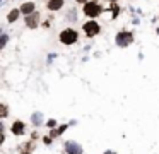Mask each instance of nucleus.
<instances>
[{
	"label": "nucleus",
	"instance_id": "obj_1",
	"mask_svg": "<svg viewBox=\"0 0 159 154\" xmlns=\"http://www.w3.org/2000/svg\"><path fill=\"white\" fill-rule=\"evenodd\" d=\"M58 38H60V43L62 45H74L79 40V33L75 29H72V28H67V29H63L60 33Z\"/></svg>",
	"mask_w": 159,
	"mask_h": 154
},
{
	"label": "nucleus",
	"instance_id": "obj_2",
	"mask_svg": "<svg viewBox=\"0 0 159 154\" xmlns=\"http://www.w3.org/2000/svg\"><path fill=\"white\" fill-rule=\"evenodd\" d=\"M103 12V7H101L99 4H98L96 0H91V2H87V4H84V14L87 15V17H98V15Z\"/></svg>",
	"mask_w": 159,
	"mask_h": 154
},
{
	"label": "nucleus",
	"instance_id": "obj_3",
	"mask_svg": "<svg viewBox=\"0 0 159 154\" xmlns=\"http://www.w3.org/2000/svg\"><path fill=\"white\" fill-rule=\"evenodd\" d=\"M132 41H133V34L130 33V31H120V33L116 34V45H118L120 48L128 46Z\"/></svg>",
	"mask_w": 159,
	"mask_h": 154
},
{
	"label": "nucleus",
	"instance_id": "obj_4",
	"mask_svg": "<svg viewBox=\"0 0 159 154\" xmlns=\"http://www.w3.org/2000/svg\"><path fill=\"white\" fill-rule=\"evenodd\" d=\"M82 29H84V33L87 34L89 38H93L101 31V28H99V24H98L96 21H87L84 26H82Z\"/></svg>",
	"mask_w": 159,
	"mask_h": 154
},
{
	"label": "nucleus",
	"instance_id": "obj_5",
	"mask_svg": "<svg viewBox=\"0 0 159 154\" xmlns=\"http://www.w3.org/2000/svg\"><path fill=\"white\" fill-rule=\"evenodd\" d=\"M65 151H67V154H84L82 146L77 144L75 140H67L65 142Z\"/></svg>",
	"mask_w": 159,
	"mask_h": 154
},
{
	"label": "nucleus",
	"instance_id": "obj_6",
	"mask_svg": "<svg viewBox=\"0 0 159 154\" xmlns=\"http://www.w3.org/2000/svg\"><path fill=\"white\" fill-rule=\"evenodd\" d=\"M24 22H26V26L29 28V29H36V28H38V24H40V12H36V11H34L33 14L26 15Z\"/></svg>",
	"mask_w": 159,
	"mask_h": 154
},
{
	"label": "nucleus",
	"instance_id": "obj_7",
	"mask_svg": "<svg viewBox=\"0 0 159 154\" xmlns=\"http://www.w3.org/2000/svg\"><path fill=\"white\" fill-rule=\"evenodd\" d=\"M24 122H21V120H15L14 123H12V127H10V130H12V134L14 135H22L24 134Z\"/></svg>",
	"mask_w": 159,
	"mask_h": 154
},
{
	"label": "nucleus",
	"instance_id": "obj_8",
	"mask_svg": "<svg viewBox=\"0 0 159 154\" xmlns=\"http://www.w3.org/2000/svg\"><path fill=\"white\" fill-rule=\"evenodd\" d=\"M34 7H36V5H34V2H24V4H22L19 9H21V12L24 15H29V14H33V12H34Z\"/></svg>",
	"mask_w": 159,
	"mask_h": 154
},
{
	"label": "nucleus",
	"instance_id": "obj_9",
	"mask_svg": "<svg viewBox=\"0 0 159 154\" xmlns=\"http://www.w3.org/2000/svg\"><path fill=\"white\" fill-rule=\"evenodd\" d=\"M46 7H48V11H60L63 7V0H48Z\"/></svg>",
	"mask_w": 159,
	"mask_h": 154
},
{
	"label": "nucleus",
	"instance_id": "obj_10",
	"mask_svg": "<svg viewBox=\"0 0 159 154\" xmlns=\"http://www.w3.org/2000/svg\"><path fill=\"white\" fill-rule=\"evenodd\" d=\"M21 14H22V12H21V9H12V11L9 12V15H7L9 24H14V22L19 19V15H21Z\"/></svg>",
	"mask_w": 159,
	"mask_h": 154
},
{
	"label": "nucleus",
	"instance_id": "obj_11",
	"mask_svg": "<svg viewBox=\"0 0 159 154\" xmlns=\"http://www.w3.org/2000/svg\"><path fill=\"white\" fill-rule=\"evenodd\" d=\"M65 130H67V125H60L58 128H55V130H52V132H50V135H52V137H58V135H62Z\"/></svg>",
	"mask_w": 159,
	"mask_h": 154
},
{
	"label": "nucleus",
	"instance_id": "obj_12",
	"mask_svg": "<svg viewBox=\"0 0 159 154\" xmlns=\"http://www.w3.org/2000/svg\"><path fill=\"white\" fill-rule=\"evenodd\" d=\"M41 120H43V115L41 113H34L33 115V125H40Z\"/></svg>",
	"mask_w": 159,
	"mask_h": 154
},
{
	"label": "nucleus",
	"instance_id": "obj_13",
	"mask_svg": "<svg viewBox=\"0 0 159 154\" xmlns=\"http://www.w3.org/2000/svg\"><path fill=\"white\" fill-rule=\"evenodd\" d=\"M22 147H24V149L21 151V154H29V152H31V149H33V144H31V142H26Z\"/></svg>",
	"mask_w": 159,
	"mask_h": 154
},
{
	"label": "nucleus",
	"instance_id": "obj_14",
	"mask_svg": "<svg viewBox=\"0 0 159 154\" xmlns=\"http://www.w3.org/2000/svg\"><path fill=\"white\" fill-rule=\"evenodd\" d=\"M111 11H113V17H116V15H118V12H120V7L116 4H113V5H111Z\"/></svg>",
	"mask_w": 159,
	"mask_h": 154
},
{
	"label": "nucleus",
	"instance_id": "obj_15",
	"mask_svg": "<svg viewBox=\"0 0 159 154\" xmlns=\"http://www.w3.org/2000/svg\"><path fill=\"white\" fill-rule=\"evenodd\" d=\"M7 117V105H2V118Z\"/></svg>",
	"mask_w": 159,
	"mask_h": 154
},
{
	"label": "nucleus",
	"instance_id": "obj_16",
	"mask_svg": "<svg viewBox=\"0 0 159 154\" xmlns=\"http://www.w3.org/2000/svg\"><path fill=\"white\" fill-rule=\"evenodd\" d=\"M7 40H9V36H7V34H4V36H2V45H0L2 48L5 46V43H7Z\"/></svg>",
	"mask_w": 159,
	"mask_h": 154
},
{
	"label": "nucleus",
	"instance_id": "obj_17",
	"mask_svg": "<svg viewBox=\"0 0 159 154\" xmlns=\"http://www.w3.org/2000/svg\"><path fill=\"white\" fill-rule=\"evenodd\" d=\"M48 127H56V120H50L48 122Z\"/></svg>",
	"mask_w": 159,
	"mask_h": 154
},
{
	"label": "nucleus",
	"instance_id": "obj_18",
	"mask_svg": "<svg viewBox=\"0 0 159 154\" xmlns=\"http://www.w3.org/2000/svg\"><path fill=\"white\" fill-rule=\"evenodd\" d=\"M43 142H44V144H52V137H44Z\"/></svg>",
	"mask_w": 159,
	"mask_h": 154
},
{
	"label": "nucleus",
	"instance_id": "obj_19",
	"mask_svg": "<svg viewBox=\"0 0 159 154\" xmlns=\"http://www.w3.org/2000/svg\"><path fill=\"white\" fill-rule=\"evenodd\" d=\"M75 2H77V4H87L89 0H75Z\"/></svg>",
	"mask_w": 159,
	"mask_h": 154
},
{
	"label": "nucleus",
	"instance_id": "obj_20",
	"mask_svg": "<svg viewBox=\"0 0 159 154\" xmlns=\"http://www.w3.org/2000/svg\"><path fill=\"white\" fill-rule=\"evenodd\" d=\"M104 154H116V152H113V151H106Z\"/></svg>",
	"mask_w": 159,
	"mask_h": 154
},
{
	"label": "nucleus",
	"instance_id": "obj_21",
	"mask_svg": "<svg viewBox=\"0 0 159 154\" xmlns=\"http://www.w3.org/2000/svg\"><path fill=\"white\" fill-rule=\"evenodd\" d=\"M110 2H118V0H110Z\"/></svg>",
	"mask_w": 159,
	"mask_h": 154
},
{
	"label": "nucleus",
	"instance_id": "obj_22",
	"mask_svg": "<svg viewBox=\"0 0 159 154\" xmlns=\"http://www.w3.org/2000/svg\"><path fill=\"white\" fill-rule=\"evenodd\" d=\"M157 34H159V28H157Z\"/></svg>",
	"mask_w": 159,
	"mask_h": 154
},
{
	"label": "nucleus",
	"instance_id": "obj_23",
	"mask_svg": "<svg viewBox=\"0 0 159 154\" xmlns=\"http://www.w3.org/2000/svg\"><path fill=\"white\" fill-rule=\"evenodd\" d=\"M46 2H48V0H46Z\"/></svg>",
	"mask_w": 159,
	"mask_h": 154
}]
</instances>
